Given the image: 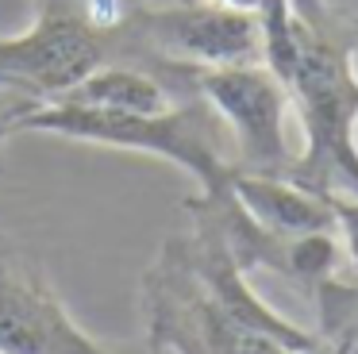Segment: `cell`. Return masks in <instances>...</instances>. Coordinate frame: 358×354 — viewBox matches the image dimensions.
Here are the masks:
<instances>
[{
  "label": "cell",
  "mask_w": 358,
  "mask_h": 354,
  "mask_svg": "<svg viewBox=\"0 0 358 354\" xmlns=\"http://www.w3.org/2000/svg\"><path fill=\"white\" fill-rule=\"evenodd\" d=\"M293 54L281 73L304 150L289 181L320 197H358V12L339 0H289Z\"/></svg>",
  "instance_id": "1"
},
{
  "label": "cell",
  "mask_w": 358,
  "mask_h": 354,
  "mask_svg": "<svg viewBox=\"0 0 358 354\" xmlns=\"http://www.w3.org/2000/svg\"><path fill=\"white\" fill-rule=\"evenodd\" d=\"M12 135H55L70 143L155 154L185 169L201 192L227 185L239 169L224 120L196 92L178 97L162 112H93L73 104H31L16 120Z\"/></svg>",
  "instance_id": "2"
},
{
  "label": "cell",
  "mask_w": 358,
  "mask_h": 354,
  "mask_svg": "<svg viewBox=\"0 0 358 354\" xmlns=\"http://www.w3.org/2000/svg\"><path fill=\"white\" fill-rule=\"evenodd\" d=\"M112 38H116V62L150 69L170 92L181 89V77L193 69L262 62L258 15L216 0L139 4L116 23Z\"/></svg>",
  "instance_id": "3"
},
{
  "label": "cell",
  "mask_w": 358,
  "mask_h": 354,
  "mask_svg": "<svg viewBox=\"0 0 358 354\" xmlns=\"http://www.w3.org/2000/svg\"><path fill=\"white\" fill-rule=\"evenodd\" d=\"M139 304L147 339L170 346L173 354H316L235 316L201 281L181 235L166 239L143 269Z\"/></svg>",
  "instance_id": "4"
},
{
  "label": "cell",
  "mask_w": 358,
  "mask_h": 354,
  "mask_svg": "<svg viewBox=\"0 0 358 354\" xmlns=\"http://www.w3.org/2000/svg\"><path fill=\"white\" fill-rule=\"evenodd\" d=\"M39 15L24 35L0 38V89L31 104H55L66 89L116 62V23L101 0H35Z\"/></svg>",
  "instance_id": "5"
},
{
  "label": "cell",
  "mask_w": 358,
  "mask_h": 354,
  "mask_svg": "<svg viewBox=\"0 0 358 354\" xmlns=\"http://www.w3.org/2000/svg\"><path fill=\"white\" fill-rule=\"evenodd\" d=\"M181 89L208 100V108L224 120L235 146V162L247 174H281L293 166L285 139L289 92L262 62L250 66H220V69H193L181 77Z\"/></svg>",
  "instance_id": "6"
},
{
  "label": "cell",
  "mask_w": 358,
  "mask_h": 354,
  "mask_svg": "<svg viewBox=\"0 0 358 354\" xmlns=\"http://www.w3.org/2000/svg\"><path fill=\"white\" fill-rule=\"evenodd\" d=\"M108 346L70 316L39 262L0 239V354H108Z\"/></svg>",
  "instance_id": "7"
},
{
  "label": "cell",
  "mask_w": 358,
  "mask_h": 354,
  "mask_svg": "<svg viewBox=\"0 0 358 354\" xmlns=\"http://www.w3.org/2000/svg\"><path fill=\"white\" fill-rule=\"evenodd\" d=\"M227 189L235 192L247 215L262 223L273 235H312V231H335V215L327 197L301 189L281 174H247L235 169Z\"/></svg>",
  "instance_id": "8"
},
{
  "label": "cell",
  "mask_w": 358,
  "mask_h": 354,
  "mask_svg": "<svg viewBox=\"0 0 358 354\" xmlns=\"http://www.w3.org/2000/svg\"><path fill=\"white\" fill-rule=\"evenodd\" d=\"M173 100L178 97L150 69L131 66V62H104L73 89H66L55 104L93 108V112H162Z\"/></svg>",
  "instance_id": "9"
},
{
  "label": "cell",
  "mask_w": 358,
  "mask_h": 354,
  "mask_svg": "<svg viewBox=\"0 0 358 354\" xmlns=\"http://www.w3.org/2000/svg\"><path fill=\"white\" fill-rule=\"evenodd\" d=\"M316 308V354H358V277L331 274L308 289Z\"/></svg>",
  "instance_id": "10"
},
{
  "label": "cell",
  "mask_w": 358,
  "mask_h": 354,
  "mask_svg": "<svg viewBox=\"0 0 358 354\" xmlns=\"http://www.w3.org/2000/svg\"><path fill=\"white\" fill-rule=\"evenodd\" d=\"M335 215V235H339L343 258H347L350 274L358 277V197H327Z\"/></svg>",
  "instance_id": "11"
},
{
  "label": "cell",
  "mask_w": 358,
  "mask_h": 354,
  "mask_svg": "<svg viewBox=\"0 0 358 354\" xmlns=\"http://www.w3.org/2000/svg\"><path fill=\"white\" fill-rule=\"evenodd\" d=\"M31 108V100L20 97V92H8V89H0V143L4 139H12V127H16V120Z\"/></svg>",
  "instance_id": "12"
},
{
  "label": "cell",
  "mask_w": 358,
  "mask_h": 354,
  "mask_svg": "<svg viewBox=\"0 0 358 354\" xmlns=\"http://www.w3.org/2000/svg\"><path fill=\"white\" fill-rule=\"evenodd\" d=\"M108 354H173V351L143 335L139 343H112V346H108Z\"/></svg>",
  "instance_id": "13"
},
{
  "label": "cell",
  "mask_w": 358,
  "mask_h": 354,
  "mask_svg": "<svg viewBox=\"0 0 358 354\" xmlns=\"http://www.w3.org/2000/svg\"><path fill=\"white\" fill-rule=\"evenodd\" d=\"M139 4H155V0H101V8H104V15H108L112 23H120L131 8H139Z\"/></svg>",
  "instance_id": "14"
},
{
  "label": "cell",
  "mask_w": 358,
  "mask_h": 354,
  "mask_svg": "<svg viewBox=\"0 0 358 354\" xmlns=\"http://www.w3.org/2000/svg\"><path fill=\"white\" fill-rule=\"evenodd\" d=\"M216 4H227V8H239V12H255L258 0H216Z\"/></svg>",
  "instance_id": "15"
}]
</instances>
